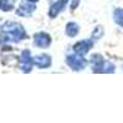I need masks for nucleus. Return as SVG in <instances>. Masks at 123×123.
I'll return each mask as SVG.
<instances>
[{"label":"nucleus","mask_w":123,"mask_h":123,"mask_svg":"<svg viewBox=\"0 0 123 123\" xmlns=\"http://www.w3.org/2000/svg\"><path fill=\"white\" fill-rule=\"evenodd\" d=\"M90 47H91L90 42H87V41H81V42L75 44L74 49H75V52L79 53V54H85L87 50L90 49Z\"/></svg>","instance_id":"4"},{"label":"nucleus","mask_w":123,"mask_h":123,"mask_svg":"<svg viewBox=\"0 0 123 123\" xmlns=\"http://www.w3.org/2000/svg\"><path fill=\"white\" fill-rule=\"evenodd\" d=\"M67 3H68V0H58L57 3H54V5H53L52 7H50V11H49L50 17L57 16V15L62 11V10H63V9L65 7Z\"/></svg>","instance_id":"3"},{"label":"nucleus","mask_w":123,"mask_h":123,"mask_svg":"<svg viewBox=\"0 0 123 123\" xmlns=\"http://www.w3.org/2000/svg\"><path fill=\"white\" fill-rule=\"evenodd\" d=\"M78 32H79V27H78V25L76 24H69L68 26H67V33L69 35V36H71V37H74V36H76L78 35Z\"/></svg>","instance_id":"7"},{"label":"nucleus","mask_w":123,"mask_h":123,"mask_svg":"<svg viewBox=\"0 0 123 123\" xmlns=\"http://www.w3.org/2000/svg\"><path fill=\"white\" fill-rule=\"evenodd\" d=\"M33 63L38 67H48L50 64V60H49V57L48 55H38V57H35L33 58Z\"/></svg>","instance_id":"5"},{"label":"nucleus","mask_w":123,"mask_h":123,"mask_svg":"<svg viewBox=\"0 0 123 123\" xmlns=\"http://www.w3.org/2000/svg\"><path fill=\"white\" fill-rule=\"evenodd\" d=\"M68 64L75 70H80L81 68L85 67L86 63L81 57H68Z\"/></svg>","instance_id":"1"},{"label":"nucleus","mask_w":123,"mask_h":123,"mask_svg":"<svg viewBox=\"0 0 123 123\" xmlns=\"http://www.w3.org/2000/svg\"><path fill=\"white\" fill-rule=\"evenodd\" d=\"M113 18H115V22L116 24H118L119 26L123 27V10L122 9H116L115 10Z\"/></svg>","instance_id":"6"},{"label":"nucleus","mask_w":123,"mask_h":123,"mask_svg":"<svg viewBox=\"0 0 123 123\" xmlns=\"http://www.w3.org/2000/svg\"><path fill=\"white\" fill-rule=\"evenodd\" d=\"M0 9H3L4 11H9L12 9V5L9 3V0H0Z\"/></svg>","instance_id":"8"},{"label":"nucleus","mask_w":123,"mask_h":123,"mask_svg":"<svg viewBox=\"0 0 123 123\" xmlns=\"http://www.w3.org/2000/svg\"><path fill=\"white\" fill-rule=\"evenodd\" d=\"M50 43V39L46 33H37L35 36V44L38 47H48Z\"/></svg>","instance_id":"2"},{"label":"nucleus","mask_w":123,"mask_h":123,"mask_svg":"<svg viewBox=\"0 0 123 123\" xmlns=\"http://www.w3.org/2000/svg\"><path fill=\"white\" fill-rule=\"evenodd\" d=\"M28 1H31V3H36L37 0H28Z\"/></svg>","instance_id":"9"}]
</instances>
